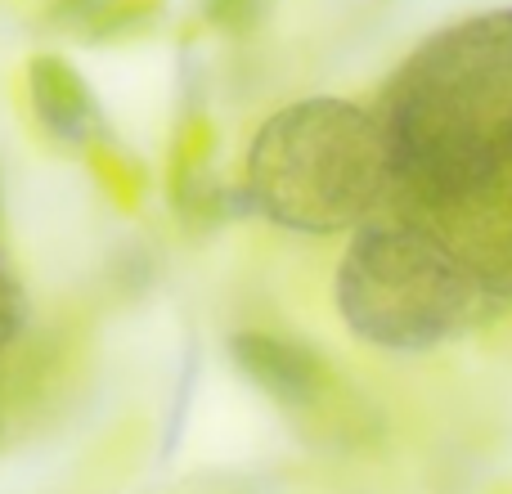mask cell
<instances>
[{
  "instance_id": "cell-6",
  "label": "cell",
  "mask_w": 512,
  "mask_h": 494,
  "mask_svg": "<svg viewBox=\"0 0 512 494\" xmlns=\"http://www.w3.org/2000/svg\"><path fill=\"white\" fill-rule=\"evenodd\" d=\"M27 104H32V117L54 144L63 149H86L90 140H99L104 122H99V104L95 90L86 86L81 68L68 59V54L41 50L27 59Z\"/></svg>"
},
{
  "instance_id": "cell-10",
  "label": "cell",
  "mask_w": 512,
  "mask_h": 494,
  "mask_svg": "<svg viewBox=\"0 0 512 494\" xmlns=\"http://www.w3.org/2000/svg\"><path fill=\"white\" fill-rule=\"evenodd\" d=\"M27 324H32V306H27V292L18 270L9 265L5 247H0V355H14L27 337Z\"/></svg>"
},
{
  "instance_id": "cell-2",
  "label": "cell",
  "mask_w": 512,
  "mask_h": 494,
  "mask_svg": "<svg viewBox=\"0 0 512 494\" xmlns=\"http://www.w3.org/2000/svg\"><path fill=\"white\" fill-rule=\"evenodd\" d=\"M248 207L301 234H337L396 203L382 117L346 99H301L256 131L243 180Z\"/></svg>"
},
{
  "instance_id": "cell-12",
  "label": "cell",
  "mask_w": 512,
  "mask_h": 494,
  "mask_svg": "<svg viewBox=\"0 0 512 494\" xmlns=\"http://www.w3.org/2000/svg\"><path fill=\"white\" fill-rule=\"evenodd\" d=\"M14 355H0V436H5V423H9V400H14V369H9Z\"/></svg>"
},
{
  "instance_id": "cell-7",
  "label": "cell",
  "mask_w": 512,
  "mask_h": 494,
  "mask_svg": "<svg viewBox=\"0 0 512 494\" xmlns=\"http://www.w3.org/2000/svg\"><path fill=\"white\" fill-rule=\"evenodd\" d=\"M212 153L216 131L207 113H189L171 144V167H167V194L185 221H216L225 212V189L212 180Z\"/></svg>"
},
{
  "instance_id": "cell-11",
  "label": "cell",
  "mask_w": 512,
  "mask_h": 494,
  "mask_svg": "<svg viewBox=\"0 0 512 494\" xmlns=\"http://www.w3.org/2000/svg\"><path fill=\"white\" fill-rule=\"evenodd\" d=\"M265 5L270 0H207L203 14L212 27H221L225 36H248L256 23H261Z\"/></svg>"
},
{
  "instance_id": "cell-4",
  "label": "cell",
  "mask_w": 512,
  "mask_h": 494,
  "mask_svg": "<svg viewBox=\"0 0 512 494\" xmlns=\"http://www.w3.org/2000/svg\"><path fill=\"white\" fill-rule=\"evenodd\" d=\"M400 212L418 216L495 301H512V162Z\"/></svg>"
},
{
  "instance_id": "cell-5",
  "label": "cell",
  "mask_w": 512,
  "mask_h": 494,
  "mask_svg": "<svg viewBox=\"0 0 512 494\" xmlns=\"http://www.w3.org/2000/svg\"><path fill=\"white\" fill-rule=\"evenodd\" d=\"M230 360L239 364L243 378H252L274 405L292 414H324L342 396V378L333 373L324 351L288 333H265V328H243L230 337Z\"/></svg>"
},
{
  "instance_id": "cell-3",
  "label": "cell",
  "mask_w": 512,
  "mask_h": 494,
  "mask_svg": "<svg viewBox=\"0 0 512 494\" xmlns=\"http://www.w3.org/2000/svg\"><path fill=\"white\" fill-rule=\"evenodd\" d=\"M337 310L360 342L382 351H432L499 310L418 216L364 221L337 265Z\"/></svg>"
},
{
  "instance_id": "cell-8",
  "label": "cell",
  "mask_w": 512,
  "mask_h": 494,
  "mask_svg": "<svg viewBox=\"0 0 512 494\" xmlns=\"http://www.w3.org/2000/svg\"><path fill=\"white\" fill-rule=\"evenodd\" d=\"M167 0H50V23L90 45H108L135 36L162 14Z\"/></svg>"
},
{
  "instance_id": "cell-9",
  "label": "cell",
  "mask_w": 512,
  "mask_h": 494,
  "mask_svg": "<svg viewBox=\"0 0 512 494\" xmlns=\"http://www.w3.org/2000/svg\"><path fill=\"white\" fill-rule=\"evenodd\" d=\"M81 158H86L90 176L99 180V189H104L117 207H126V212L140 207L144 189H149V171L140 167L135 153H126L122 144H113L108 135H99V140H90L86 149H81Z\"/></svg>"
},
{
  "instance_id": "cell-1",
  "label": "cell",
  "mask_w": 512,
  "mask_h": 494,
  "mask_svg": "<svg viewBox=\"0 0 512 494\" xmlns=\"http://www.w3.org/2000/svg\"><path fill=\"white\" fill-rule=\"evenodd\" d=\"M396 207L512 162V9L432 36L396 72L382 104Z\"/></svg>"
}]
</instances>
